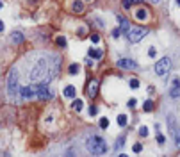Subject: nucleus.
<instances>
[{"label":"nucleus","instance_id":"nucleus-16","mask_svg":"<svg viewBox=\"0 0 180 157\" xmlns=\"http://www.w3.org/2000/svg\"><path fill=\"white\" fill-rule=\"evenodd\" d=\"M11 39H13L14 45H21V43H23V36H21L20 32H14V34L11 36Z\"/></svg>","mask_w":180,"mask_h":157},{"label":"nucleus","instance_id":"nucleus-1","mask_svg":"<svg viewBox=\"0 0 180 157\" xmlns=\"http://www.w3.org/2000/svg\"><path fill=\"white\" fill-rule=\"evenodd\" d=\"M86 145H87V150H89L93 155H103V154L107 152V143H105L100 136H89Z\"/></svg>","mask_w":180,"mask_h":157},{"label":"nucleus","instance_id":"nucleus-23","mask_svg":"<svg viewBox=\"0 0 180 157\" xmlns=\"http://www.w3.org/2000/svg\"><path fill=\"white\" fill-rule=\"evenodd\" d=\"M128 86H130V89H137V88H139V80H137V78H130Z\"/></svg>","mask_w":180,"mask_h":157},{"label":"nucleus","instance_id":"nucleus-30","mask_svg":"<svg viewBox=\"0 0 180 157\" xmlns=\"http://www.w3.org/2000/svg\"><path fill=\"white\" fill-rule=\"evenodd\" d=\"M111 34H112V38H120V34H121V29H114V30H112Z\"/></svg>","mask_w":180,"mask_h":157},{"label":"nucleus","instance_id":"nucleus-8","mask_svg":"<svg viewBox=\"0 0 180 157\" xmlns=\"http://www.w3.org/2000/svg\"><path fill=\"white\" fill-rule=\"evenodd\" d=\"M118 66H120V68H127V70H136V68H137V62L132 61V59H120V61H118Z\"/></svg>","mask_w":180,"mask_h":157},{"label":"nucleus","instance_id":"nucleus-5","mask_svg":"<svg viewBox=\"0 0 180 157\" xmlns=\"http://www.w3.org/2000/svg\"><path fill=\"white\" fill-rule=\"evenodd\" d=\"M38 98L39 100H50V98H54V93L50 91V88H48V84L46 82H41L38 84Z\"/></svg>","mask_w":180,"mask_h":157},{"label":"nucleus","instance_id":"nucleus-29","mask_svg":"<svg viewBox=\"0 0 180 157\" xmlns=\"http://www.w3.org/2000/svg\"><path fill=\"white\" fill-rule=\"evenodd\" d=\"M164 141H166V137L162 136L160 132H157V143H160V145H164Z\"/></svg>","mask_w":180,"mask_h":157},{"label":"nucleus","instance_id":"nucleus-14","mask_svg":"<svg viewBox=\"0 0 180 157\" xmlns=\"http://www.w3.org/2000/svg\"><path fill=\"white\" fill-rule=\"evenodd\" d=\"M143 0H121V5L125 7V9H128V7H132V5H136V4H141Z\"/></svg>","mask_w":180,"mask_h":157},{"label":"nucleus","instance_id":"nucleus-9","mask_svg":"<svg viewBox=\"0 0 180 157\" xmlns=\"http://www.w3.org/2000/svg\"><path fill=\"white\" fill-rule=\"evenodd\" d=\"M98 86H100V84H98L96 78H93V80L89 82V86H87V95H89L91 98L96 97V93H98Z\"/></svg>","mask_w":180,"mask_h":157},{"label":"nucleus","instance_id":"nucleus-18","mask_svg":"<svg viewBox=\"0 0 180 157\" xmlns=\"http://www.w3.org/2000/svg\"><path fill=\"white\" fill-rule=\"evenodd\" d=\"M79 70H80V66L77 64V62H73V64H70V68H68V72L71 73V75H77L79 73Z\"/></svg>","mask_w":180,"mask_h":157},{"label":"nucleus","instance_id":"nucleus-24","mask_svg":"<svg viewBox=\"0 0 180 157\" xmlns=\"http://www.w3.org/2000/svg\"><path fill=\"white\" fill-rule=\"evenodd\" d=\"M100 127L102 129H107V127H109V120H107V118H100Z\"/></svg>","mask_w":180,"mask_h":157},{"label":"nucleus","instance_id":"nucleus-15","mask_svg":"<svg viewBox=\"0 0 180 157\" xmlns=\"http://www.w3.org/2000/svg\"><path fill=\"white\" fill-rule=\"evenodd\" d=\"M64 97L73 98L75 97V88H73V86H66V88H64Z\"/></svg>","mask_w":180,"mask_h":157},{"label":"nucleus","instance_id":"nucleus-28","mask_svg":"<svg viewBox=\"0 0 180 157\" xmlns=\"http://www.w3.org/2000/svg\"><path fill=\"white\" fill-rule=\"evenodd\" d=\"M123 143H125V137H123V136L118 137V141H116V148H121V146H123Z\"/></svg>","mask_w":180,"mask_h":157},{"label":"nucleus","instance_id":"nucleus-33","mask_svg":"<svg viewBox=\"0 0 180 157\" xmlns=\"http://www.w3.org/2000/svg\"><path fill=\"white\" fill-rule=\"evenodd\" d=\"M136 102H137L136 98H130V100H128V105H130V107H134V105H136Z\"/></svg>","mask_w":180,"mask_h":157},{"label":"nucleus","instance_id":"nucleus-20","mask_svg":"<svg viewBox=\"0 0 180 157\" xmlns=\"http://www.w3.org/2000/svg\"><path fill=\"white\" fill-rule=\"evenodd\" d=\"M73 11H75V13H82V11H84V4H82V2H75V4H73Z\"/></svg>","mask_w":180,"mask_h":157},{"label":"nucleus","instance_id":"nucleus-6","mask_svg":"<svg viewBox=\"0 0 180 157\" xmlns=\"http://www.w3.org/2000/svg\"><path fill=\"white\" fill-rule=\"evenodd\" d=\"M20 93H21L23 100H30V98L34 97V93H38V86H25V88L20 89Z\"/></svg>","mask_w":180,"mask_h":157},{"label":"nucleus","instance_id":"nucleus-36","mask_svg":"<svg viewBox=\"0 0 180 157\" xmlns=\"http://www.w3.org/2000/svg\"><path fill=\"white\" fill-rule=\"evenodd\" d=\"M86 2H89V0H86Z\"/></svg>","mask_w":180,"mask_h":157},{"label":"nucleus","instance_id":"nucleus-22","mask_svg":"<svg viewBox=\"0 0 180 157\" xmlns=\"http://www.w3.org/2000/svg\"><path fill=\"white\" fill-rule=\"evenodd\" d=\"M127 121H128V120H127L125 114H120V116H118V125H120V127H125V125H127Z\"/></svg>","mask_w":180,"mask_h":157},{"label":"nucleus","instance_id":"nucleus-26","mask_svg":"<svg viewBox=\"0 0 180 157\" xmlns=\"http://www.w3.org/2000/svg\"><path fill=\"white\" fill-rule=\"evenodd\" d=\"M132 150H134V152H136V154H139L141 150H143V145H141V143H136V145H134V146H132Z\"/></svg>","mask_w":180,"mask_h":157},{"label":"nucleus","instance_id":"nucleus-7","mask_svg":"<svg viewBox=\"0 0 180 157\" xmlns=\"http://www.w3.org/2000/svg\"><path fill=\"white\" fill-rule=\"evenodd\" d=\"M169 97L180 98V78L178 77L173 78V84H171V88H169Z\"/></svg>","mask_w":180,"mask_h":157},{"label":"nucleus","instance_id":"nucleus-31","mask_svg":"<svg viewBox=\"0 0 180 157\" xmlns=\"http://www.w3.org/2000/svg\"><path fill=\"white\" fill-rule=\"evenodd\" d=\"M91 41H93V43H98V41H100V36H98V34H93V36H91Z\"/></svg>","mask_w":180,"mask_h":157},{"label":"nucleus","instance_id":"nucleus-4","mask_svg":"<svg viewBox=\"0 0 180 157\" xmlns=\"http://www.w3.org/2000/svg\"><path fill=\"white\" fill-rule=\"evenodd\" d=\"M7 91H9V95H14L18 91V73H16V70H11L9 75H7Z\"/></svg>","mask_w":180,"mask_h":157},{"label":"nucleus","instance_id":"nucleus-25","mask_svg":"<svg viewBox=\"0 0 180 157\" xmlns=\"http://www.w3.org/2000/svg\"><path fill=\"white\" fill-rule=\"evenodd\" d=\"M139 136H143V137H146L148 136V129L143 125V127H139Z\"/></svg>","mask_w":180,"mask_h":157},{"label":"nucleus","instance_id":"nucleus-35","mask_svg":"<svg viewBox=\"0 0 180 157\" xmlns=\"http://www.w3.org/2000/svg\"><path fill=\"white\" fill-rule=\"evenodd\" d=\"M177 4H178V5H180V0H177Z\"/></svg>","mask_w":180,"mask_h":157},{"label":"nucleus","instance_id":"nucleus-27","mask_svg":"<svg viewBox=\"0 0 180 157\" xmlns=\"http://www.w3.org/2000/svg\"><path fill=\"white\" fill-rule=\"evenodd\" d=\"M96 113H98L96 105H91V107H89V114H91V116H96Z\"/></svg>","mask_w":180,"mask_h":157},{"label":"nucleus","instance_id":"nucleus-17","mask_svg":"<svg viewBox=\"0 0 180 157\" xmlns=\"http://www.w3.org/2000/svg\"><path fill=\"white\" fill-rule=\"evenodd\" d=\"M143 111H146V113L153 111V102H152V100H146V102L143 104Z\"/></svg>","mask_w":180,"mask_h":157},{"label":"nucleus","instance_id":"nucleus-12","mask_svg":"<svg viewBox=\"0 0 180 157\" xmlns=\"http://www.w3.org/2000/svg\"><path fill=\"white\" fill-rule=\"evenodd\" d=\"M173 137H175V145H177V148L180 150V127H177V125H173Z\"/></svg>","mask_w":180,"mask_h":157},{"label":"nucleus","instance_id":"nucleus-2","mask_svg":"<svg viewBox=\"0 0 180 157\" xmlns=\"http://www.w3.org/2000/svg\"><path fill=\"white\" fill-rule=\"evenodd\" d=\"M169 70H171V59L169 57H162L155 62V73L159 77H164L166 73H169Z\"/></svg>","mask_w":180,"mask_h":157},{"label":"nucleus","instance_id":"nucleus-11","mask_svg":"<svg viewBox=\"0 0 180 157\" xmlns=\"http://www.w3.org/2000/svg\"><path fill=\"white\" fill-rule=\"evenodd\" d=\"M89 57H93V59H102L103 57V52H102L100 48H89Z\"/></svg>","mask_w":180,"mask_h":157},{"label":"nucleus","instance_id":"nucleus-21","mask_svg":"<svg viewBox=\"0 0 180 157\" xmlns=\"http://www.w3.org/2000/svg\"><path fill=\"white\" fill-rule=\"evenodd\" d=\"M82 107H84L82 100H75V102H73V111H77V113H79V111H82Z\"/></svg>","mask_w":180,"mask_h":157},{"label":"nucleus","instance_id":"nucleus-37","mask_svg":"<svg viewBox=\"0 0 180 157\" xmlns=\"http://www.w3.org/2000/svg\"><path fill=\"white\" fill-rule=\"evenodd\" d=\"M32 2H34V0H32Z\"/></svg>","mask_w":180,"mask_h":157},{"label":"nucleus","instance_id":"nucleus-3","mask_svg":"<svg viewBox=\"0 0 180 157\" xmlns=\"http://www.w3.org/2000/svg\"><path fill=\"white\" fill-rule=\"evenodd\" d=\"M146 34H148V29H144V27H134V29H130V32H128L127 38H128L130 43H139Z\"/></svg>","mask_w":180,"mask_h":157},{"label":"nucleus","instance_id":"nucleus-19","mask_svg":"<svg viewBox=\"0 0 180 157\" xmlns=\"http://www.w3.org/2000/svg\"><path fill=\"white\" fill-rule=\"evenodd\" d=\"M55 43H57V46L64 48V46H66V38H64V36H57V38H55Z\"/></svg>","mask_w":180,"mask_h":157},{"label":"nucleus","instance_id":"nucleus-32","mask_svg":"<svg viewBox=\"0 0 180 157\" xmlns=\"http://www.w3.org/2000/svg\"><path fill=\"white\" fill-rule=\"evenodd\" d=\"M148 56H150V57H155V48H153V46L148 50Z\"/></svg>","mask_w":180,"mask_h":157},{"label":"nucleus","instance_id":"nucleus-10","mask_svg":"<svg viewBox=\"0 0 180 157\" xmlns=\"http://www.w3.org/2000/svg\"><path fill=\"white\" fill-rule=\"evenodd\" d=\"M118 21H120V29H121V32L123 34H127L128 36V32H130V23H128V20L125 18V16H118Z\"/></svg>","mask_w":180,"mask_h":157},{"label":"nucleus","instance_id":"nucleus-34","mask_svg":"<svg viewBox=\"0 0 180 157\" xmlns=\"http://www.w3.org/2000/svg\"><path fill=\"white\" fill-rule=\"evenodd\" d=\"M146 2H155V4H157V2H159V0H146Z\"/></svg>","mask_w":180,"mask_h":157},{"label":"nucleus","instance_id":"nucleus-13","mask_svg":"<svg viewBox=\"0 0 180 157\" xmlns=\"http://www.w3.org/2000/svg\"><path fill=\"white\" fill-rule=\"evenodd\" d=\"M137 20H148V11L146 9H143V7H139L137 11H136V14H134Z\"/></svg>","mask_w":180,"mask_h":157}]
</instances>
